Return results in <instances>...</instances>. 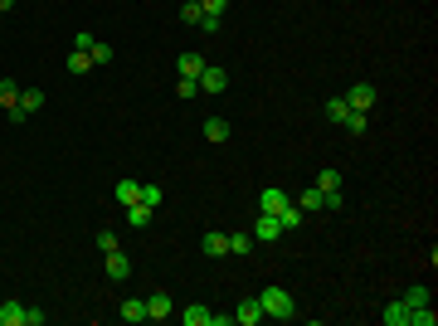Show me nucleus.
Here are the masks:
<instances>
[{
  "label": "nucleus",
  "mask_w": 438,
  "mask_h": 326,
  "mask_svg": "<svg viewBox=\"0 0 438 326\" xmlns=\"http://www.w3.org/2000/svg\"><path fill=\"white\" fill-rule=\"evenodd\" d=\"M258 307H263V316H273V321H292V316H297L292 292H288V288H273V283L258 292Z\"/></svg>",
  "instance_id": "nucleus-1"
},
{
  "label": "nucleus",
  "mask_w": 438,
  "mask_h": 326,
  "mask_svg": "<svg viewBox=\"0 0 438 326\" xmlns=\"http://www.w3.org/2000/svg\"><path fill=\"white\" fill-rule=\"evenodd\" d=\"M39 107H44V93H39V88H20L15 113H5V117H10V122H25V117H34V113H39Z\"/></svg>",
  "instance_id": "nucleus-2"
},
{
  "label": "nucleus",
  "mask_w": 438,
  "mask_h": 326,
  "mask_svg": "<svg viewBox=\"0 0 438 326\" xmlns=\"http://www.w3.org/2000/svg\"><path fill=\"white\" fill-rule=\"evenodd\" d=\"M102 273L113 278V283L132 278V263H127V253H122V248H113V253H102Z\"/></svg>",
  "instance_id": "nucleus-3"
},
{
  "label": "nucleus",
  "mask_w": 438,
  "mask_h": 326,
  "mask_svg": "<svg viewBox=\"0 0 438 326\" xmlns=\"http://www.w3.org/2000/svg\"><path fill=\"white\" fill-rule=\"evenodd\" d=\"M346 107H351V113H370V107H375V83H351Z\"/></svg>",
  "instance_id": "nucleus-4"
},
{
  "label": "nucleus",
  "mask_w": 438,
  "mask_h": 326,
  "mask_svg": "<svg viewBox=\"0 0 438 326\" xmlns=\"http://www.w3.org/2000/svg\"><path fill=\"white\" fill-rule=\"evenodd\" d=\"M253 239H263V244L283 239V224H278V214H263V209H258V220H253Z\"/></svg>",
  "instance_id": "nucleus-5"
},
{
  "label": "nucleus",
  "mask_w": 438,
  "mask_h": 326,
  "mask_svg": "<svg viewBox=\"0 0 438 326\" xmlns=\"http://www.w3.org/2000/svg\"><path fill=\"white\" fill-rule=\"evenodd\" d=\"M171 312H176L171 292H151V297H146V321H166Z\"/></svg>",
  "instance_id": "nucleus-6"
},
{
  "label": "nucleus",
  "mask_w": 438,
  "mask_h": 326,
  "mask_svg": "<svg viewBox=\"0 0 438 326\" xmlns=\"http://www.w3.org/2000/svg\"><path fill=\"white\" fill-rule=\"evenodd\" d=\"M200 88H205V93H224V88H229V73L219 69V64H205V73H200Z\"/></svg>",
  "instance_id": "nucleus-7"
},
{
  "label": "nucleus",
  "mask_w": 438,
  "mask_h": 326,
  "mask_svg": "<svg viewBox=\"0 0 438 326\" xmlns=\"http://www.w3.org/2000/svg\"><path fill=\"white\" fill-rule=\"evenodd\" d=\"M288 200H292L288 190H278V185H268V190L258 195V209H263V214H278V209H283Z\"/></svg>",
  "instance_id": "nucleus-8"
},
{
  "label": "nucleus",
  "mask_w": 438,
  "mask_h": 326,
  "mask_svg": "<svg viewBox=\"0 0 438 326\" xmlns=\"http://www.w3.org/2000/svg\"><path fill=\"white\" fill-rule=\"evenodd\" d=\"M117 316H122L127 326H137V321H146V297H127V302L117 307Z\"/></svg>",
  "instance_id": "nucleus-9"
},
{
  "label": "nucleus",
  "mask_w": 438,
  "mask_h": 326,
  "mask_svg": "<svg viewBox=\"0 0 438 326\" xmlns=\"http://www.w3.org/2000/svg\"><path fill=\"white\" fill-rule=\"evenodd\" d=\"M278 224H283V234H288V229H302V224H307V214L297 209V200H288V205L278 209Z\"/></svg>",
  "instance_id": "nucleus-10"
},
{
  "label": "nucleus",
  "mask_w": 438,
  "mask_h": 326,
  "mask_svg": "<svg viewBox=\"0 0 438 326\" xmlns=\"http://www.w3.org/2000/svg\"><path fill=\"white\" fill-rule=\"evenodd\" d=\"M292 200H297V209H302V214H316V209L326 205V195H321L316 185H307V190H302V195H292Z\"/></svg>",
  "instance_id": "nucleus-11"
},
{
  "label": "nucleus",
  "mask_w": 438,
  "mask_h": 326,
  "mask_svg": "<svg viewBox=\"0 0 438 326\" xmlns=\"http://www.w3.org/2000/svg\"><path fill=\"white\" fill-rule=\"evenodd\" d=\"M234 321H239V326H258V321H263V307H258V297H249V302H239V312H234Z\"/></svg>",
  "instance_id": "nucleus-12"
},
{
  "label": "nucleus",
  "mask_w": 438,
  "mask_h": 326,
  "mask_svg": "<svg viewBox=\"0 0 438 326\" xmlns=\"http://www.w3.org/2000/svg\"><path fill=\"white\" fill-rule=\"evenodd\" d=\"M316 190H321V195H341V190H346V181H341V171H332V166H326V171L316 176Z\"/></svg>",
  "instance_id": "nucleus-13"
},
{
  "label": "nucleus",
  "mask_w": 438,
  "mask_h": 326,
  "mask_svg": "<svg viewBox=\"0 0 438 326\" xmlns=\"http://www.w3.org/2000/svg\"><path fill=\"white\" fill-rule=\"evenodd\" d=\"M0 326H25V302H0Z\"/></svg>",
  "instance_id": "nucleus-14"
},
{
  "label": "nucleus",
  "mask_w": 438,
  "mask_h": 326,
  "mask_svg": "<svg viewBox=\"0 0 438 326\" xmlns=\"http://www.w3.org/2000/svg\"><path fill=\"white\" fill-rule=\"evenodd\" d=\"M229 132H234V127H229L224 117H209V122H205V141H214V146H219V141H229Z\"/></svg>",
  "instance_id": "nucleus-15"
},
{
  "label": "nucleus",
  "mask_w": 438,
  "mask_h": 326,
  "mask_svg": "<svg viewBox=\"0 0 438 326\" xmlns=\"http://www.w3.org/2000/svg\"><path fill=\"white\" fill-rule=\"evenodd\" d=\"M151 214H156V209L137 200V205H127V224H132V229H146V224H151Z\"/></svg>",
  "instance_id": "nucleus-16"
},
{
  "label": "nucleus",
  "mask_w": 438,
  "mask_h": 326,
  "mask_svg": "<svg viewBox=\"0 0 438 326\" xmlns=\"http://www.w3.org/2000/svg\"><path fill=\"white\" fill-rule=\"evenodd\" d=\"M200 248H205L209 258H224V253H229V234H205Z\"/></svg>",
  "instance_id": "nucleus-17"
},
{
  "label": "nucleus",
  "mask_w": 438,
  "mask_h": 326,
  "mask_svg": "<svg viewBox=\"0 0 438 326\" xmlns=\"http://www.w3.org/2000/svg\"><path fill=\"white\" fill-rule=\"evenodd\" d=\"M176 69H181V78H200L205 73V59H200V54H181Z\"/></svg>",
  "instance_id": "nucleus-18"
},
{
  "label": "nucleus",
  "mask_w": 438,
  "mask_h": 326,
  "mask_svg": "<svg viewBox=\"0 0 438 326\" xmlns=\"http://www.w3.org/2000/svg\"><path fill=\"white\" fill-rule=\"evenodd\" d=\"M15 102H20V83H15V78H0V107L15 113Z\"/></svg>",
  "instance_id": "nucleus-19"
},
{
  "label": "nucleus",
  "mask_w": 438,
  "mask_h": 326,
  "mask_svg": "<svg viewBox=\"0 0 438 326\" xmlns=\"http://www.w3.org/2000/svg\"><path fill=\"white\" fill-rule=\"evenodd\" d=\"M141 200V181H117V205L127 209V205H137Z\"/></svg>",
  "instance_id": "nucleus-20"
},
{
  "label": "nucleus",
  "mask_w": 438,
  "mask_h": 326,
  "mask_svg": "<svg viewBox=\"0 0 438 326\" xmlns=\"http://www.w3.org/2000/svg\"><path fill=\"white\" fill-rule=\"evenodd\" d=\"M385 326H409V302H390L385 307Z\"/></svg>",
  "instance_id": "nucleus-21"
},
{
  "label": "nucleus",
  "mask_w": 438,
  "mask_h": 326,
  "mask_svg": "<svg viewBox=\"0 0 438 326\" xmlns=\"http://www.w3.org/2000/svg\"><path fill=\"white\" fill-rule=\"evenodd\" d=\"M88 59H93V69H102V64H113V44H102V39H93V49H88Z\"/></svg>",
  "instance_id": "nucleus-22"
},
{
  "label": "nucleus",
  "mask_w": 438,
  "mask_h": 326,
  "mask_svg": "<svg viewBox=\"0 0 438 326\" xmlns=\"http://www.w3.org/2000/svg\"><path fill=\"white\" fill-rule=\"evenodd\" d=\"M181 321H185V326H209V307H200V302H195V307H185V312H181Z\"/></svg>",
  "instance_id": "nucleus-23"
},
{
  "label": "nucleus",
  "mask_w": 438,
  "mask_h": 326,
  "mask_svg": "<svg viewBox=\"0 0 438 326\" xmlns=\"http://www.w3.org/2000/svg\"><path fill=\"white\" fill-rule=\"evenodd\" d=\"M326 117H332V122H346V117H351L346 97H326Z\"/></svg>",
  "instance_id": "nucleus-24"
},
{
  "label": "nucleus",
  "mask_w": 438,
  "mask_h": 326,
  "mask_svg": "<svg viewBox=\"0 0 438 326\" xmlns=\"http://www.w3.org/2000/svg\"><path fill=\"white\" fill-rule=\"evenodd\" d=\"M229 253H234V258L253 253V234H229Z\"/></svg>",
  "instance_id": "nucleus-25"
},
{
  "label": "nucleus",
  "mask_w": 438,
  "mask_h": 326,
  "mask_svg": "<svg viewBox=\"0 0 438 326\" xmlns=\"http://www.w3.org/2000/svg\"><path fill=\"white\" fill-rule=\"evenodd\" d=\"M181 20H185V25H200V20H205V5H200V0H185V5H181Z\"/></svg>",
  "instance_id": "nucleus-26"
},
{
  "label": "nucleus",
  "mask_w": 438,
  "mask_h": 326,
  "mask_svg": "<svg viewBox=\"0 0 438 326\" xmlns=\"http://www.w3.org/2000/svg\"><path fill=\"white\" fill-rule=\"evenodd\" d=\"M88 69H93V59H88L83 49H73V54H69V73H88Z\"/></svg>",
  "instance_id": "nucleus-27"
},
{
  "label": "nucleus",
  "mask_w": 438,
  "mask_h": 326,
  "mask_svg": "<svg viewBox=\"0 0 438 326\" xmlns=\"http://www.w3.org/2000/svg\"><path fill=\"white\" fill-rule=\"evenodd\" d=\"M341 127H346V132H351V137H360V132H365V113H351V117H346V122H341Z\"/></svg>",
  "instance_id": "nucleus-28"
},
{
  "label": "nucleus",
  "mask_w": 438,
  "mask_h": 326,
  "mask_svg": "<svg viewBox=\"0 0 438 326\" xmlns=\"http://www.w3.org/2000/svg\"><path fill=\"white\" fill-rule=\"evenodd\" d=\"M141 205H151V209H161V185H141Z\"/></svg>",
  "instance_id": "nucleus-29"
},
{
  "label": "nucleus",
  "mask_w": 438,
  "mask_h": 326,
  "mask_svg": "<svg viewBox=\"0 0 438 326\" xmlns=\"http://www.w3.org/2000/svg\"><path fill=\"white\" fill-rule=\"evenodd\" d=\"M404 302H409V307H428V288H409Z\"/></svg>",
  "instance_id": "nucleus-30"
},
{
  "label": "nucleus",
  "mask_w": 438,
  "mask_h": 326,
  "mask_svg": "<svg viewBox=\"0 0 438 326\" xmlns=\"http://www.w3.org/2000/svg\"><path fill=\"white\" fill-rule=\"evenodd\" d=\"M97 248H102V253H113V248H117V234H113V229H102V234H97Z\"/></svg>",
  "instance_id": "nucleus-31"
},
{
  "label": "nucleus",
  "mask_w": 438,
  "mask_h": 326,
  "mask_svg": "<svg viewBox=\"0 0 438 326\" xmlns=\"http://www.w3.org/2000/svg\"><path fill=\"white\" fill-rule=\"evenodd\" d=\"M200 5H205V15H224V10H229V0H200Z\"/></svg>",
  "instance_id": "nucleus-32"
},
{
  "label": "nucleus",
  "mask_w": 438,
  "mask_h": 326,
  "mask_svg": "<svg viewBox=\"0 0 438 326\" xmlns=\"http://www.w3.org/2000/svg\"><path fill=\"white\" fill-rule=\"evenodd\" d=\"M195 88H200V78H181V83H176L181 97H195Z\"/></svg>",
  "instance_id": "nucleus-33"
},
{
  "label": "nucleus",
  "mask_w": 438,
  "mask_h": 326,
  "mask_svg": "<svg viewBox=\"0 0 438 326\" xmlns=\"http://www.w3.org/2000/svg\"><path fill=\"white\" fill-rule=\"evenodd\" d=\"M25 326H44V312L39 307H25Z\"/></svg>",
  "instance_id": "nucleus-34"
},
{
  "label": "nucleus",
  "mask_w": 438,
  "mask_h": 326,
  "mask_svg": "<svg viewBox=\"0 0 438 326\" xmlns=\"http://www.w3.org/2000/svg\"><path fill=\"white\" fill-rule=\"evenodd\" d=\"M15 10V0H0V15H10Z\"/></svg>",
  "instance_id": "nucleus-35"
}]
</instances>
